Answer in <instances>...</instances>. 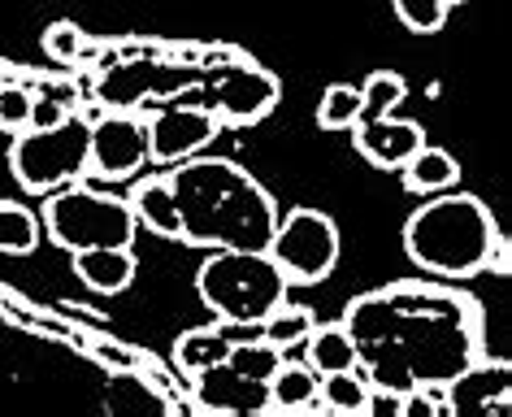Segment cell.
<instances>
[{
    "mask_svg": "<svg viewBox=\"0 0 512 417\" xmlns=\"http://www.w3.org/2000/svg\"><path fill=\"white\" fill-rule=\"evenodd\" d=\"M369 404V378L361 370H335L317 374V409L326 413H365Z\"/></svg>",
    "mask_w": 512,
    "mask_h": 417,
    "instance_id": "obj_20",
    "label": "cell"
},
{
    "mask_svg": "<svg viewBox=\"0 0 512 417\" xmlns=\"http://www.w3.org/2000/svg\"><path fill=\"white\" fill-rule=\"evenodd\" d=\"M404 252L421 274L434 278H473L504 270V239L495 213L469 192H434L413 218L404 222Z\"/></svg>",
    "mask_w": 512,
    "mask_h": 417,
    "instance_id": "obj_3",
    "label": "cell"
},
{
    "mask_svg": "<svg viewBox=\"0 0 512 417\" xmlns=\"http://www.w3.org/2000/svg\"><path fill=\"white\" fill-rule=\"evenodd\" d=\"M352 139H356V153H361L369 166L378 170H400L408 157L426 144V131L421 122H404L395 113H378V118H361L352 126Z\"/></svg>",
    "mask_w": 512,
    "mask_h": 417,
    "instance_id": "obj_12",
    "label": "cell"
},
{
    "mask_svg": "<svg viewBox=\"0 0 512 417\" xmlns=\"http://www.w3.org/2000/svg\"><path fill=\"white\" fill-rule=\"evenodd\" d=\"M274 265L283 270L287 283H300V287H313L330 278V270L339 265V226L317 209H291V213H278V226L270 235V248Z\"/></svg>",
    "mask_w": 512,
    "mask_h": 417,
    "instance_id": "obj_7",
    "label": "cell"
},
{
    "mask_svg": "<svg viewBox=\"0 0 512 417\" xmlns=\"http://www.w3.org/2000/svg\"><path fill=\"white\" fill-rule=\"evenodd\" d=\"M313 309H304V305H287V300H283V305H278L274 313H270V318H265L261 322V339H270V344L274 348H300L304 344V335H309L313 331Z\"/></svg>",
    "mask_w": 512,
    "mask_h": 417,
    "instance_id": "obj_23",
    "label": "cell"
},
{
    "mask_svg": "<svg viewBox=\"0 0 512 417\" xmlns=\"http://www.w3.org/2000/svg\"><path fill=\"white\" fill-rule=\"evenodd\" d=\"M148 122V161L152 166H178V161L196 157L200 148H209L222 118L200 105H157Z\"/></svg>",
    "mask_w": 512,
    "mask_h": 417,
    "instance_id": "obj_10",
    "label": "cell"
},
{
    "mask_svg": "<svg viewBox=\"0 0 512 417\" xmlns=\"http://www.w3.org/2000/svg\"><path fill=\"white\" fill-rule=\"evenodd\" d=\"M278 105V79L270 70H261L256 61H248L235 48H222L209 74V96L204 109L217 113L222 126H252L261 118H270V109Z\"/></svg>",
    "mask_w": 512,
    "mask_h": 417,
    "instance_id": "obj_8",
    "label": "cell"
},
{
    "mask_svg": "<svg viewBox=\"0 0 512 417\" xmlns=\"http://www.w3.org/2000/svg\"><path fill=\"white\" fill-rule=\"evenodd\" d=\"M87 135L92 122L79 113H66L57 126H22L9 144V174L31 196L79 183L87 174Z\"/></svg>",
    "mask_w": 512,
    "mask_h": 417,
    "instance_id": "obj_6",
    "label": "cell"
},
{
    "mask_svg": "<svg viewBox=\"0 0 512 417\" xmlns=\"http://www.w3.org/2000/svg\"><path fill=\"white\" fill-rule=\"evenodd\" d=\"M66 105L61 100H31V113H27V126H57L66 118Z\"/></svg>",
    "mask_w": 512,
    "mask_h": 417,
    "instance_id": "obj_28",
    "label": "cell"
},
{
    "mask_svg": "<svg viewBox=\"0 0 512 417\" xmlns=\"http://www.w3.org/2000/svg\"><path fill=\"white\" fill-rule=\"evenodd\" d=\"M226 365H230V370H239L243 378H252V383H270L274 370L283 365V348H274L270 339H261V331H256V335L235 339V344H230Z\"/></svg>",
    "mask_w": 512,
    "mask_h": 417,
    "instance_id": "obj_22",
    "label": "cell"
},
{
    "mask_svg": "<svg viewBox=\"0 0 512 417\" xmlns=\"http://www.w3.org/2000/svg\"><path fill=\"white\" fill-rule=\"evenodd\" d=\"M40 218L22 200H0V257H27L40 248Z\"/></svg>",
    "mask_w": 512,
    "mask_h": 417,
    "instance_id": "obj_21",
    "label": "cell"
},
{
    "mask_svg": "<svg viewBox=\"0 0 512 417\" xmlns=\"http://www.w3.org/2000/svg\"><path fill=\"white\" fill-rule=\"evenodd\" d=\"M317 404V370L313 365L283 361L270 378V409L274 413H304Z\"/></svg>",
    "mask_w": 512,
    "mask_h": 417,
    "instance_id": "obj_19",
    "label": "cell"
},
{
    "mask_svg": "<svg viewBox=\"0 0 512 417\" xmlns=\"http://www.w3.org/2000/svg\"><path fill=\"white\" fill-rule=\"evenodd\" d=\"M148 166V122L131 109L105 113L87 135V170L105 183H126Z\"/></svg>",
    "mask_w": 512,
    "mask_h": 417,
    "instance_id": "obj_9",
    "label": "cell"
},
{
    "mask_svg": "<svg viewBox=\"0 0 512 417\" xmlns=\"http://www.w3.org/2000/svg\"><path fill=\"white\" fill-rule=\"evenodd\" d=\"M287 278L265 248H209L196 270V292L204 309L222 322L261 326L287 300Z\"/></svg>",
    "mask_w": 512,
    "mask_h": 417,
    "instance_id": "obj_4",
    "label": "cell"
},
{
    "mask_svg": "<svg viewBox=\"0 0 512 417\" xmlns=\"http://www.w3.org/2000/svg\"><path fill=\"white\" fill-rule=\"evenodd\" d=\"M70 257H74V278L100 296L126 292L139 270L135 248H79V252H70Z\"/></svg>",
    "mask_w": 512,
    "mask_h": 417,
    "instance_id": "obj_14",
    "label": "cell"
},
{
    "mask_svg": "<svg viewBox=\"0 0 512 417\" xmlns=\"http://www.w3.org/2000/svg\"><path fill=\"white\" fill-rule=\"evenodd\" d=\"M191 400L213 413H274L270 409V383H252L226 361L191 374Z\"/></svg>",
    "mask_w": 512,
    "mask_h": 417,
    "instance_id": "obj_11",
    "label": "cell"
},
{
    "mask_svg": "<svg viewBox=\"0 0 512 417\" xmlns=\"http://www.w3.org/2000/svg\"><path fill=\"white\" fill-rule=\"evenodd\" d=\"M408 83L395 70H374L361 83V118H378V113H395V105H404Z\"/></svg>",
    "mask_w": 512,
    "mask_h": 417,
    "instance_id": "obj_26",
    "label": "cell"
},
{
    "mask_svg": "<svg viewBox=\"0 0 512 417\" xmlns=\"http://www.w3.org/2000/svg\"><path fill=\"white\" fill-rule=\"evenodd\" d=\"M256 331H261V326H239V322L196 326V331H183V335H178L174 361H178V370L191 378V374L209 370V365H217V361H226L230 344H235V339H248V335H256Z\"/></svg>",
    "mask_w": 512,
    "mask_h": 417,
    "instance_id": "obj_15",
    "label": "cell"
},
{
    "mask_svg": "<svg viewBox=\"0 0 512 417\" xmlns=\"http://www.w3.org/2000/svg\"><path fill=\"white\" fill-rule=\"evenodd\" d=\"M356 370L369 387H447L465 365L478 361V313L465 296L439 287H391L348 305Z\"/></svg>",
    "mask_w": 512,
    "mask_h": 417,
    "instance_id": "obj_1",
    "label": "cell"
},
{
    "mask_svg": "<svg viewBox=\"0 0 512 417\" xmlns=\"http://www.w3.org/2000/svg\"><path fill=\"white\" fill-rule=\"evenodd\" d=\"M44 53L57 61V66H79V61H96L100 48L87 44L83 27H74V22H53V27L44 31Z\"/></svg>",
    "mask_w": 512,
    "mask_h": 417,
    "instance_id": "obj_25",
    "label": "cell"
},
{
    "mask_svg": "<svg viewBox=\"0 0 512 417\" xmlns=\"http://www.w3.org/2000/svg\"><path fill=\"white\" fill-rule=\"evenodd\" d=\"M40 226L57 248L79 252V248H131L135 244V213L126 200L92 192V187L66 183L48 192L40 209Z\"/></svg>",
    "mask_w": 512,
    "mask_h": 417,
    "instance_id": "obj_5",
    "label": "cell"
},
{
    "mask_svg": "<svg viewBox=\"0 0 512 417\" xmlns=\"http://www.w3.org/2000/svg\"><path fill=\"white\" fill-rule=\"evenodd\" d=\"M452 413H504L508 409V361H473L443 387Z\"/></svg>",
    "mask_w": 512,
    "mask_h": 417,
    "instance_id": "obj_13",
    "label": "cell"
},
{
    "mask_svg": "<svg viewBox=\"0 0 512 417\" xmlns=\"http://www.w3.org/2000/svg\"><path fill=\"white\" fill-rule=\"evenodd\" d=\"M391 5H395V18H400L408 31H417V35H434L447 22L443 0H391Z\"/></svg>",
    "mask_w": 512,
    "mask_h": 417,
    "instance_id": "obj_27",
    "label": "cell"
},
{
    "mask_svg": "<svg viewBox=\"0 0 512 417\" xmlns=\"http://www.w3.org/2000/svg\"><path fill=\"white\" fill-rule=\"evenodd\" d=\"M126 205H131L135 222L144 226V231L161 235V239H178V200H174V187H170L165 174L135 183V192H131Z\"/></svg>",
    "mask_w": 512,
    "mask_h": 417,
    "instance_id": "obj_16",
    "label": "cell"
},
{
    "mask_svg": "<svg viewBox=\"0 0 512 417\" xmlns=\"http://www.w3.org/2000/svg\"><path fill=\"white\" fill-rule=\"evenodd\" d=\"M165 179L178 200V244L270 248L278 205L243 166L226 157H187Z\"/></svg>",
    "mask_w": 512,
    "mask_h": 417,
    "instance_id": "obj_2",
    "label": "cell"
},
{
    "mask_svg": "<svg viewBox=\"0 0 512 417\" xmlns=\"http://www.w3.org/2000/svg\"><path fill=\"white\" fill-rule=\"evenodd\" d=\"M443 5H447V9H452V5H460V0H443Z\"/></svg>",
    "mask_w": 512,
    "mask_h": 417,
    "instance_id": "obj_29",
    "label": "cell"
},
{
    "mask_svg": "<svg viewBox=\"0 0 512 417\" xmlns=\"http://www.w3.org/2000/svg\"><path fill=\"white\" fill-rule=\"evenodd\" d=\"M400 170H404V187H408V192H421V196L447 192V187L460 183L456 157L443 153V148H434V144H421Z\"/></svg>",
    "mask_w": 512,
    "mask_h": 417,
    "instance_id": "obj_17",
    "label": "cell"
},
{
    "mask_svg": "<svg viewBox=\"0 0 512 417\" xmlns=\"http://www.w3.org/2000/svg\"><path fill=\"white\" fill-rule=\"evenodd\" d=\"M356 122H361V87L330 83L322 105H317V126L322 131H352Z\"/></svg>",
    "mask_w": 512,
    "mask_h": 417,
    "instance_id": "obj_24",
    "label": "cell"
},
{
    "mask_svg": "<svg viewBox=\"0 0 512 417\" xmlns=\"http://www.w3.org/2000/svg\"><path fill=\"white\" fill-rule=\"evenodd\" d=\"M304 357L317 374H335V370H356V344L348 335V326L343 322H330V326H313L309 335H304Z\"/></svg>",
    "mask_w": 512,
    "mask_h": 417,
    "instance_id": "obj_18",
    "label": "cell"
}]
</instances>
